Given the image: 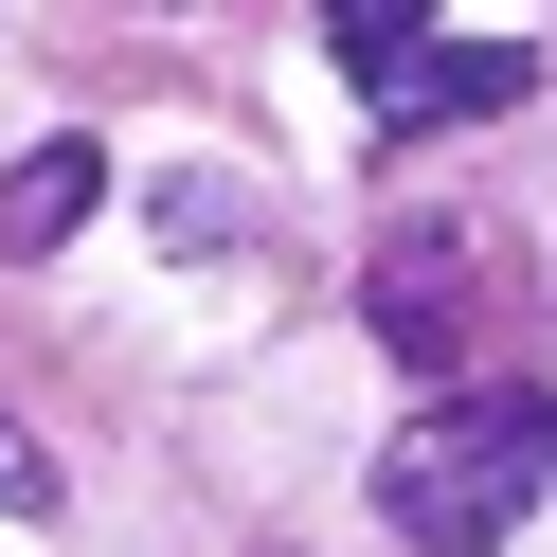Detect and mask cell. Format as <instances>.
<instances>
[{
    "label": "cell",
    "instance_id": "cell-4",
    "mask_svg": "<svg viewBox=\"0 0 557 557\" xmlns=\"http://www.w3.org/2000/svg\"><path fill=\"white\" fill-rule=\"evenodd\" d=\"M90 198H109V162H90V145H18V162H0V252L90 234Z\"/></svg>",
    "mask_w": 557,
    "mask_h": 557
},
{
    "label": "cell",
    "instance_id": "cell-3",
    "mask_svg": "<svg viewBox=\"0 0 557 557\" xmlns=\"http://www.w3.org/2000/svg\"><path fill=\"white\" fill-rule=\"evenodd\" d=\"M396 109L413 126H504V109H540V37H432L396 73Z\"/></svg>",
    "mask_w": 557,
    "mask_h": 557
},
{
    "label": "cell",
    "instance_id": "cell-1",
    "mask_svg": "<svg viewBox=\"0 0 557 557\" xmlns=\"http://www.w3.org/2000/svg\"><path fill=\"white\" fill-rule=\"evenodd\" d=\"M540 485H557V413L540 396H432L413 432H377V521H396L413 557H504L521 521H540Z\"/></svg>",
    "mask_w": 557,
    "mask_h": 557
},
{
    "label": "cell",
    "instance_id": "cell-2",
    "mask_svg": "<svg viewBox=\"0 0 557 557\" xmlns=\"http://www.w3.org/2000/svg\"><path fill=\"white\" fill-rule=\"evenodd\" d=\"M468 270H485V234H468V216H396V234H377V270H360L377 360L432 377V396H468Z\"/></svg>",
    "mask_w": 557,
    "mask_h": 557
},
{
    "label": "cell",
    "instance_id": "cell-6",
    "mask_svg": "<svg viewBox=\"0 0 557 557\" xmlns=\"http://www.w3.org/2000/svg\"><path fill=\"white\" fill-rule=\"evenodd\" d=\"M0 504H54V468L18 449V413H0Z\"/></svg>",
    "mask_w": 557,
    "mask_h": 557
},
{
    "label": "cell",
    "instance_id": "cell-5",
    "mask_svg": "<svg viewBox=\"0 0 557 557\" xmlns=\"http://www.w3.org/2000/svg\"><path fill=\"white\" fill-rule=\"evenodd\" d=\"M324 54H342L360 90H396L413 54H432V18H413V0H324Z\"/></svg>",
    "mask_w": 557,
    "mask_h": 557
}]
</instances>
